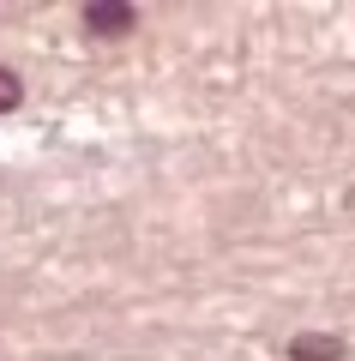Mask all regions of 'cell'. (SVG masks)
<instances>
[{"label":"cell","mask_w":355,"mask_h":361,"mask_svg":"<svg viewBox=\"0 0 355 361\" xmlns=\"http://www.w3.org/2000/svg\"><path fill=\"white\" fill-rule=\"evenodd\" d=\"M289 355L295 361H337L343 343H337V337H313V331H307V337H295V343H289Z\"/></svg>","instance_id":"1"},{"label":"cell","mask_w":355,"mask_h":361,"mask_svg":"<svg viewBox=\"0 0 355 361\" xmlns=\"http://www.w3.org/2000/svg\"><path fill=\"white\" fill-rule=\"evenodd\" d=\"M85 25L102 30V37H114V30L133 25V6H85Z\"/></svg>","instance_id":"2"},{"label":"cell","mask_w":355,"mask_h":361,"mask_svg":"<svg viewBox=\"0 0 355 361\" xmlns=\"http://www.w3.org/2000/svg\"><path fill=\"white\" fill-rule=\"evenodd\" d=\"M18 97H25L18 73H13V66H0V115H6V109H18Z\"/></svg>","instance_id":"3"}]
</instances>
